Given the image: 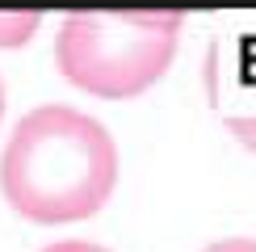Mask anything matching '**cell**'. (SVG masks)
<instances>
[{"mask_svg":"<svg viewBox=\"0 0 256 252\" xmlns=\"http://www.w3.org/2000/svg\"><path fill=\"white\" fill-rule=\"evenodd\" d=\"M42 26V13H0V46H26V38Z\"/></svg>","mask_w":256,"mask_h":252,"instance_id":"3957f363","label":"cell"},{"mask_svg":"<svg viewBox=\"0 0 256 252\" xmlns=\"http://www.w3.org/2000/svg\"><path fill=\"white\" fill-rule=\"evenodd\" d=\"M0 114H4V84H0Z\"/></svg>","mask_w":256,"mask_h":252,"instance_id":"52a82bcc","label":"cell"},{"mask_svg":"<svg viewBox=\"0 0 256 252\" xmlns=\"http://www.w3.org/2000/svg\"><path fill=\"white\" fill-rule=\"evenodd\" d=\"M180 26V13H72L59 26L55 63L92 97H134L168 72Z\"/></svg>","mask_w":256,"mask_h":252,"instance_id":"7a4b0ae2","label":"cell"},{"mask_svg":"<svg viewBox=\"0 0 256 252\" xmlns=\"http://www.w3.org/2000/svg\"><path fill=\"white\" fill-rule=\"evenodd\" d=\"M202 252H256V240L236 236V240H218V244H210V248H202Z\"/></svg>","mask_w":256,"mask_h":252,"instance_id":"5b68a950","label":"cell"},{"mask_svg":"<svg viewBox=\"0 0 256 252\" xmlns=\"http://www.w3.org/2000/svg\"><path fill=\"white\" fill-rule=\"evenodd\" d=\"M118 181L110 130L72 105L21 114L0 156V189L30 223H76L105 206Z\"/></svg>","mask_w":256,"mask_h":252,"instance_id":"6da1fadb","label":"cell"},{"mask_svg":"<svg viewBox=\"0 0 256 252\" xmlns=\"http://www.w3.org/2000/svg\"><path fill=\"white\" fill-rule=\"evenodd\" d=\"M227 130L236 134L248 152H256V114H236V118H227Z\"/></svg>","mask_w":256,"mask_h":252,"instance_id":"277c9868","label":"cell"},{"mask_svg":"<svg viewBox=\"0 0 256 252\" xmlns=\"http://www.w3.org/2000/svg\"><path fill=\"white\" fill-rule=\"evenodd\" d=\"M42 252H110V248L88 244V240H63V244H50V248H42Z\"/></svg>","mask_w":256,"mask_h":252,"instance_id":"8992f818","label":"cell"}]
</instances>
